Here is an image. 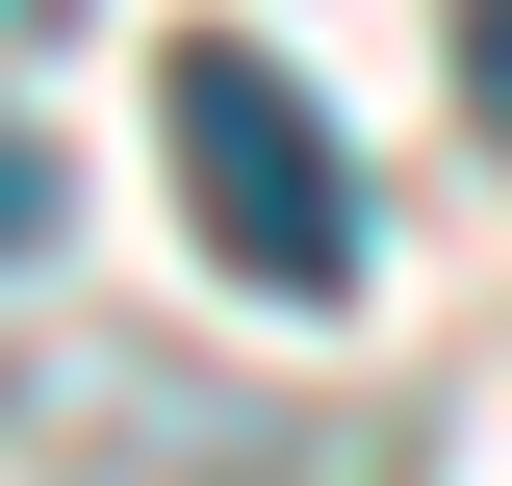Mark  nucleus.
Segmentation results:
<instances>
[{
  "mask_svg": "<svg viewBox=\"0 0 512 486\" xmlns=\"http://www.w3.org/2000/svg\"><path fill=\"white\" fill-rule=\"evenodd\" d=\"M154 154H180V231L231 256L256 307H333V282H359V154L308 128V77H282V52L180 26V52H154Z\"/></svg>",
  "mask_w": 512,
  "mask_h": 486,
  "instance_id": "nucleus-1",
  "label": "nucleus"
},
{
  "mask_svg": "<svg viewBox=\"0 0 512 486\" xmlns=\"http://www.w3.org/2000/svg\"><path fill=\"white\" fill-rule=\"evenodd\" d=\"M52 205H77V180L26 154V128H0V256H52Z\"/></svg>",
  "mask_w": 512,
  "mask_h": 486,
  "instance_id": "nucleus-2",
  "label": "nucleus"
},
{
  "mask_svg": "<svg viewBox=\"0 0 512 486\" xmlns=\"http://www.w3.org/2000/svg\"><path fill=\"white\" fill-rule=\"evenodd\" d=\"M461 103H487V128H512V0H461Z\"/></svg>",
  "mask_w": 512,
  "mask_h": 486,
  "instance_id": "nucleus-3",
  "label": "nucleus"
},
{
  "mask_svg": "<svg viewBox=\"0 0 512 486\" xmlns=\"http://www.w3.org/2000/svg\"><path fill=\"white\" fill-rule=\"evenodd\" d=\"M0 26H52V0H0Z\"/></svg>",
  "mask_w": 512,
  "mask_h": 486,
  "instance_id": "nucleus-4",
  "label": "nucleus"
}]
</instances>
